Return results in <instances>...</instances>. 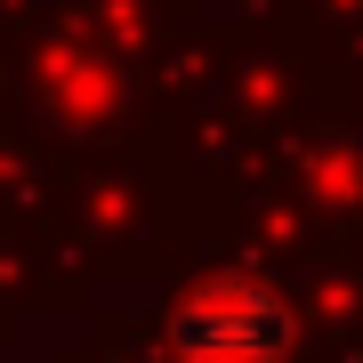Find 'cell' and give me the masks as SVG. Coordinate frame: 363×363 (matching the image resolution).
Wrapping results in <instances>:
<instances>
[{
  "label": "cell",
  "instance_id": "6da1fadb",
  "mask_svg": "<svg viewBox=\"0 0 363 363\" xmlns=\"http://www.w3.org/2000/svg\"><path fill=\"white\" fill-rule=\"evenodd\" d=\"M178 363H283L291 355V307L267 283H202L169 315Z\"/></svg>",
  "mask_w": 363,
  "mask_h": 363
}]
</instances>
